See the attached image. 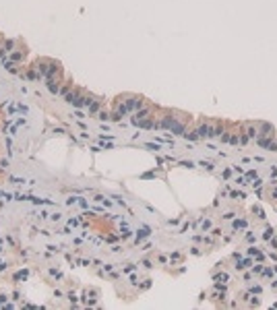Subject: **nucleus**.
Listing matches in <instances>:
<instances>
[{
  "instance_id": "12",
  "label": "nucleus",
  "mask_w": 277,
  "mask_h": 310,
  "mask_svg": "<svg viewBox=\"0 0 277 310\" xmlns=\"http://www.w3.org/2000/svg\"><path fill=\"white\" fill-rule=\"evenodd\" d=\"M182 166H184V168H194V166H192V161H182Z\"/></svg>"
},
{
  "instance_id": "2",
  "label": "nucleus",
  "mask_w": 277,
  "mask_h": 310,
  "mask_svg": "<svg viewBox=\"0 0 277 310\" xmlns=\"http://www.w3.org/2000/svg\"><path fill=\"white\" fill-rule=\"evenodd\" d=\"M199 136H213V128H211V126H209V124H203V126H201V128H199Z\"/></svg>"
},
{
  "instance_id": "3",
  "label": "nucleus",
  "mask_w": 277,
  "mask_h": 310,
  "mask_svg": "<svg viewBox=\"0 0 277 310\" xmlns=\"http://www.w3.org/2000/svg\"><path fill=\"white\" fill-rule=\"evenodd\" d=\"M48 89H50L52 93H60V87L54 83V79H48Z\"/></svg>"
},
{
  "instance_id": "11",
  "label": "nucleus",
  "mask_w": 277,
  "mask_h": 310,
  "mask_svg": "<svg viewBox=\"0 0 277 310\" xmlns=\"http://www.w3.org/2000/svg\"><path fill=\"white\" fill-rule=\"evenodd\" d=\"M10 182H12V184H23L25 180H23V178H10Z\"/></svg>"
},
{
  "instance_id": "8",
  "label": "nucleus",
  "mask_w": 277,
  "mask_h": 310,
  "mask_svg": "<svg viewBox=\"0 0 277 310\" xmlns=\"http://www.w3.org/2000/svg\"><path fill=\"white\" fill-rule=\"evenodd\" d=\"M17 112H21V114H27V106H23V103H17Z\"/></svg>"
},
{
  "instance_id": "10",
  "label": "nucleus",
  "mask_w": 277,
  "mask_h": 310,
  "mask_svg": "<svg viewBox=\"0 0 277 310\" xmlns=\"http://www.w3.org/2000/svg\"><path fill=\"white\" fill-rule=\"evenodd\" d=\"M110 118H112V116H110V114H106V112H101V114H99V120H110Z\"/></svg>"
},
{
  "instance_id": "4",
  "label": "nucleus",
  "mask_w": 277,
  "mask_h": 310,
  "mask_svg": "<svg viewBox=\"0 0 277 310\" xmlns=\"http://www.w3.org/2000/svg\"><path fill=\"white\" fill-rule=\"evenodd\" d=\"M87 108H89V112H97V110H99V101H93V99H91Z\"/></svg>"
},
{
  "instance_id": "1",
  "label": "nucleus",
  "mask_w": 277,
  "mask_h": 310,
  "mask_svg": "<svg viewBox=\"0 0 277 310\" xmlns=\"http://www.w3.org/2000/svg\"><path fill=\"white\" fill-rule=\"evenodd\" d=\"M161 124H163L166 128H170V130H176V133H184V126H182V124H178V122H176L174 118H166V120H163Z\"/></svg>"
},
{
  "instance_id": "5",
  "label": "nucleus",
  "mask_w": 277,
  "mask_h": 310,
  "mask_svg": "<svg viewBox=\"0 0 277 310\" xmlns=\"http://www.w3.org/2000/svg\"><path fill=\"white\" fill-rule=\"evenodd\" d=\"M27 275H29V271H19V273L15 275V279H17V281H21V279H25Z\"/></svg>"
},
{
  "instance_id": "6",
  "label": "nucleus",
  "mask_w": 277,
  "mask_h": 310,
  "mask_svg": "<svg viewBox=\"0 0 277 310\" xmlns=\"http://www.w3.org/2000/svg\"><path fill=\"white\" fill-rule=\"evenodd\" d=\"M21 56H23V54H21V52H12V54H10V56H8V58H10V60H12V62H17V60H21Z\"/></svg>"
},
{
  "instance_id": "9",
  "label": "nucleus",
  "mask_w": 277,
  "mask_h": 310,
  "mask_svg": "<svg viewBox=\"0 0 277 310\" xmlns=\"http://www.w3.org/2000/svg\"><path fill=\"white\" fill-rule=\"evenodd\" d=\"M12 45H15V42H12V40H8V42L4 44V50H6V52H10V48H12Z\"/></svg>"
},
{
  "instance_id": "7",
  "label": "nucleus",
  "mask_w": 277,
  "mask_h": 310,
  "mask_svg": "<svg viewBox=\"0 0 277 310\" xmlns=\"http://www.w3.org/2000/svg\"><path fill=\"white\" fill-rule=\"evenodd\" d=\"M147 234H149V229H147V227H145V229H141V232H138V236H137V242H141Z\"/></svg>"
},
{
  "instance_id": "13",
  "label": "nucleus",
  "mask_w": 277,
  "mask_h": 310,
  "mask_svg": "<svg viewBox=\"0 0 277 310\" xmlns=\"http://www.w3.org/2000/svg\"><path fill=\"white\" fill-rule=\"evenodd\" d=\"M6 302V296H0V304H4Z\"/></svg>"
}]
</instances>
